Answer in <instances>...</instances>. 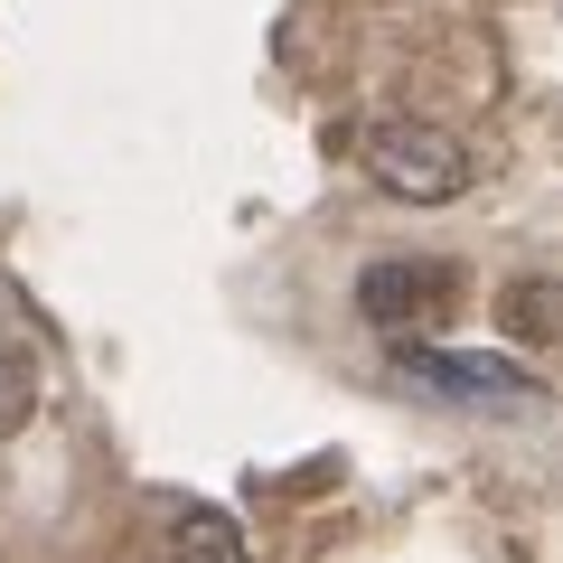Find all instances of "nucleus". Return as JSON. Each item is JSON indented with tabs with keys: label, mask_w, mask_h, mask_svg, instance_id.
<instances>
[{
	"label": "nucleus",
	"mask_w": 563,
	"mask_h": 563,
	"mask_svg": "<svg viewBox=\"0 0 563 563\" xmlns=\"http://www.w3.org/2000/svg\"><path fill=\"white\" fill-rule=\"evenodd\" d=\"M461 263L442 254H395V263H366L357 273V310L385 329V339H432V329L461 310Z\"/></svg>",
	"instance_id": "obj_1"
},
{
	"label": "nucleus",
	"mask_w": 563,
	"mask_h": 563,
	"mask_svg": "<svg viewBox=\"0 0 563 563\" xmlns=\"http://www.w3.org/2000/svg\"><path fill=\"white\" fill-rule=\"evenodd\" d=\"M357 161H366L376 188H395V198H413V207H442V198L470 188V151L442 132V122H376Z\"/></svg>",
	"instance_id": "obj_2"
},
{
	"label": "nucleus",
	"mask_w": 563,
	"mask_h": 563,
	"mask_svg": "<svg viewBox=\"0 0 563 563\" xmlns=\"http://www.w3.org/2000/svg\"><path fill=\"white\" fill-rule=\"evenodd\" d=\"M395 376L451 404H536L544 385L507 357H470V347H432V339H395Z\"/></svg>",
	"instance_id": "obj_3"
},
{
	"label": "nucleus",
	"mask_w": 563,
	"mask_h": 563,
	"mask_svg": "<svg viewBox=\"0 0 563 563\" xmlns=\"http://www.w3.org/2000/svg\"><path fill=\"white\" fill-rule=\"evenodd\" d=\"M161 517H169V563H244V536H235V517H225V507L169 498Z\"/></svg>",
	"instance_id": "obj_4"
},
{
	"label": "nucleus",
	"mask_w": 563,
	"mask_h": 563,
	"mask_svg": "<svg viewBox=\"0 0 563 563\" xmlns=\"http://www.w3.org/2000/svg\"><path fill=\"white\" fill-rule=\"evenodd\" d=\"M29 404H38V357H29V347H0V432H10Z\"/></svg>",
	"instance_id": "obj_5"
},
{
	"label": "nucleus",
	"mask_w": 563,
	"mask_h": 563,
	"mask_svg": "<svg viewBox=\"0 0 563 563\" xmlns=\"http://www.w3.org/2000/svg\"><path fill=\"white\" fill-rule=\"evenodd\" d=\"M507 320H517V339H554V291L544 282H517L507 291Z\"/></svg>",
	"instance_id": "obj_6"
}]
</instances>
